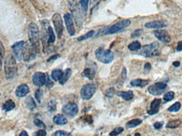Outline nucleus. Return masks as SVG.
<instances>
[{"label": "nucleus", "mask_w": 182, "mask_h": 136, "mask_svg": "<svg viewBox=\"0 0 182 136\" xmlns=\"http://www.w3.org/2000/svg\"><path fill=\"white\" fill-rule=\"evenodd\" d=\"M64 22L66 25V28L68 30V34L70 36H73L75 35V28H74V23H73V20L72 15L70 14H64Z\"/></svg>", "instance_id": "nucleus-12"}, {"label": "nucleus", "mask_w": 182, "mask_h": 136, "mask_svg": "<svg viewBox=\"0 0 182 136\" xmlns=\"http://www.w3.org/2000/svg\"><path fill=\"white\" fill-rule=\"evenodd\" d=\"M163 125H164V123H163V122H156V123L153 124V127H154L155 129H160Z\"/></svg>", "instance_id": "nucleus-46"}, {"label": "nucleus", "mask_w": 182, "mask_h": 136, "mask_svg": "<svg viewBox=\"0 0 182 136\" xmlns=\"http://www.w3.org/2000/svg\"><path fill=\"white\" fill-rule=\"evenodd\" d=\"M4 53H5L4 46L3 43L0 40V67H2V64H3L4 59Z\"/></svg>", "instance_id": "nucleus-35"}, {"label": "nucleus", "mask_w": 182, "mask_h": 136, "mask_svg": "<svg viewBox=\"0 0 182 136\" xmlns=\"http://www.w3.org/2000/svg\"><path fill=\"white\" fill-rule=\"evenodd\" d=\"M135 136H140V135H139V134H136Z\"/></svg>", "instance_id": "nucleus-53"}, {"label": "nucleus", "mask_w": 182, "mask_h": 136, "mask_svg": "<svg viewBox=\"0 0 182 136\" xmlns=\"http://www.w3.org/2000/svg\"><path fill=\"white\" fill-rule=\"evenodd\" d=\"M47 75L43 73V72H37L34 74L33 76V82L34 84L38 87V88H42L43 86H45L46 81H47Z\"/></svg>", "instance_id": "nucleus-14"}, {"label": "nucleus", "mask_w": 182, "mask_h": 136, "mask_svg": "<svg viewBox=\"0 0 182 136\" xmlns=\"http://www.w3.org/2000/svg\"><path fill=\"white\" fill-rule=\"evenodd\" d=\"M20 136H29V135H28V133H27L26 131H22L20 133Z\"/></svg>", "instance_id": "nucleus-51"}, {"label": "nucleus", "mask_w": 182, "mask_h": 136, "mask_svg": "<svg viewBox=\"0 0 182 136\" xmlns=\"http://www.w3.org/2000/svg\"><path fill=\"white\" fill-rule=\"evenodd\" d=\"M45 86L47 87L48 88H50L53 87V82H52V81H51V79L49 78V77H48V76H47V81H46V84H45Z\"/></svg>", "instance_id": "nucleus-45"}, {"label": "nucleus", "mask_w": 182, "mask_h": 136, "mask_svg": "<svg viewBox=\"0 0 182 136\" xmlns=\"http://www.w3.org/2000/svg\"><path fill=\"white\" fill-rule=\"evenodd\" d=\"M159 45L157 42L146 45L144 46L141 47L138 51V55L147 58L151 57L153 56H159Z\"/></svg>", "instance_id": "nucleus-5"}, {"label": "nucleus", "mask_w": 182, "mask_h": 136, "mask_svg": "<svg viewBox=\"0 0 182 136\" xmlns=\"http://www.w3.org/2000/svg\"><path fill=\"white\" fill-rule=\"evenodd\" d=\"M127 136H131V135H127Z\"/></svg>", "instance_id": "nucleus-54"}, {"label": "nucleus", "mask_w": 182, "mask_h": 136, "mask_svg": "<svg viewBox=\"0 0 182 136\" xmlns=\"http://www.w3.org/2000/svg\"><path fill=\"white\" fill-rule=\"evenodd\" d=\"M15 108V103L13 100H8L6 101L5 103L3 105V109L6 111V112H9V111H11L12 109H14Z\"/></svg>", "instance_id": "nucleus-24"}, {"label": "nucleus", "mask_w": 182, "mask_h": 136, "mask_svg": "<svg viewBox=\"0 0 182 136\" xmlns=\"http://www.w3.org/2000/svg\"><path fill=\"white\" fill-rule=\"evenodd\" d=\"M153 35L156 37L158 40H159L160 41L164 43H170L171 41L170 35H169V33L165 30H156L153 31Z\"/></svg>", "instance_id": "nucleus-13"}, {"label": "nucleus", "mask_w": 182, "mask_h": 136, "mask_svg": "<svg viewBox=\"0 0 182 136\" xmlns=\"http://www.w3.org/2000/svg\"><path fill=\"white\" fill-rule=\"evenodd\" d=\"M141 124H142V120L141 119H132V120L129 121V122H127L126 123V128H128V129H131V128H134V127H137V126L140 125Z\"/></svg>", "instance_id": "nucleus-29"}, {"label": "nucleus", "mask_w": 182, "mask_h": 136, "mask_svg": "<svg viewBox=\"0 0 182 136\" xmlns=\"http://www.w3.org/2000/svg\"><path fill=\"white\" fill-rule=\"evenodd\" d=\"M174 98H175L174 92H168L167 93L164 95L163 99H164V103H167V102H170V101L174 99Z\"/></svg>", "instance_id": "nucleus-34"}, {"label": "nucleus", "mask_w": 182, "mask_h": 136, "mask_svg": "<svg viewBox=\"0 0 182 136\" xmlns=\"http://www.w3.org/2000/svg\"><path fill=\"white\" fill-rule=\"evenodd\" d=\"M95 57L100 62L105 63V64H109L110 63L113 59H114V55L111 51L110 50H105L104 48L99 47L95 51Z\"/></svg>", "instance_id": "nucleus-6"}, {"label": "nucleus", "mask_w": 182, "mask_h": 136, "mask_svg": "<svg viewBox=\"0 0 182 136\" xmlns=\"http://www.w3.org/2000/svg\"><path fill=\"white\" fill-rule=\"evenodd\" d=\"M180 65H181V62H180V61H175V62H173V66L175 67H180Z\"/></svg>", "instance_id": "nucleus-50"}, {"label": "nucleus", "mask_w": 182, "mask_h": 136, "mask_svg": "<svg viewBox=\"0 0 182 136\" xmlns=\"http://www.w3.org/2000/svg\"><path fill=\"white\" fill-rule=\"evenodd\" d=\"M181 104L180 102H176L174 104L171 105L169 109H168V111L169 112H178L179 110L181 109Z\"/></svg>", "instance_id": "nucleus-33"}, {"label": "nucleus", "mask_w": 182, "mask_h": 136, "mask_svg": "<svg viewBox=\"0 0 182 136\" xmlns=\"http://www.w3.org/2000/svg\"><path fill=\"white\" fill-rule=\"evenodd\" d=\"M142 47L140 42L139 41H133L131 43L130 45L128 46V49L132 51H139Z\"/></svg>", "instance_id": "nucleus-28"}, {"label": "nucleus", "mask_w": 182, "mask_h": 136, "mask_svg": "<svg viewBox=\"0 0 182 136\" xmlns=\"http://www.w3.org/2000/svg\"><path fill=\"white\" fill-rule=\"evenodd\" d=\"M58 57H59V55H54V56H52L51 57H49L47 59V62H51L52 61H54V60H56V59H57Z\"/></svg>", "instance_id": "nucleus-47"}, {"label": "nucleus", "mask_w": 182, "mask_h": 136, "mask_svg": "<svg viewBox=\"0 0 182 136\" xmlns=\"http://www.w3.org/2000/svg\"><path fill=\"white\" fill-rule=\"evenodd\" d=\"M141 35H143V30H136L134 31L132 33V38H137V37H140Z\"/></svg>", "instance_id": "nucleus-41"}, {"label": "nucleus", "mask_w": 182, "mask_h": 136, "mask_svg": "<svg viewBox=\"0 0 182 136\" xmlns=\"http://www.w3.org/2000/svg\"><path fill=\"white\" fill-rule=\"evenodd\" d=\"M26 107L30 110H34L37 107V103L32 98H27L26 100Z\"/></svg>", "instance_id": "nucleus-27"}, {"label": "nucleus", "mask_w": 182, "mask_h": 136, "mask_svg": "<svg viewBox=\"0 0 182 136\" xmlns=\"http://www.w3.org/2000/svg\"><path fill=\"white\" fill-rule=\"evenodd\" d=\"M42 94H43V93H42V89L39 88V89H37V91H36L35 96H36V98H37V102H38V103H41V101H42Z\"/></svg>", "instance_id": "nucleus-39"}, {"label": "nucleus", "mask_w": 182, "mask_h": 136, "mask_svg": "<svg viewBox=\"0 0 182 136\" xmlns=\"http://www.w3.org/2000/svg\"><path fill=\"white\" fill-rule=\"evenodd\" d=\"M117 95L120 98H123L126 101H129L133 98V93L132 91H126V92H119L117 93Z\"/></svg>", "instance_id": "nucleus-21"}, {"label": "nucleus", "mask_w": 182, "mask_h": 136, "mask_svg": "<svg viewBox=\"0 0 182 136\" xmlns=\"http://www.w3.org/2000/svg\"><path fill=\"white\" fill-rule=\"evenodd\" d=\"M181 124V120L175 119V120L170 121L166 124V128L167 129H176Z\"/></svg>", "instance_id": "nucleus-26"}, {"label": "nucleus", "mask_w": 182, "mask_h": 136, "mask_svg": "<svg viewBox=\"0 0 182 136\" xmlns=\"http://www.w3.org/2000/svg\"><path fill=\"white\" fill-rule=\"evenodd\" d=\"M99 0H92V4H96L97 2H98Z\"/></svg>", "instance_id": "nucleus-52"}, {"label": "nucleus", "mask_w": 182, "mask_h": 136, "mask_svg": "<svg viewBox=\"0 0 182 136\" xmlns=\"http://www.w3.org/2000/svg\"><path fill=\"white\" fill-rule=\"evenodd\" d=\"M96 92V87L94 86V84L88 83L85 84L83 88H81L80 91V94L82 98L84 100L90 99Z\"/></svg>", "instance_id": "nucleus-8"}, {"label": "nucleus", "mask_w": 182, "mask_h": 136, "mask_svg": "<svg viewBox=\"0 0 182 136\" xmlns=\"http://www.w3.org/2000/svg\"><path fill=\"white\" fill-rule=\"evenodd\" d=\"M53 122L57 125H64L68 123V119L63 114H57L53 118Z\"/></svg>", "instance_id": "nucleus-19"}, {"label": "nucleus", "mask_w": 182, "mask_h": 136, "mask_svg": "<svg viewBox=\"0 0 182 136\" xmlns=\"http://www.w3.org/2000/svg\"><path fill=\"white\" fill-rule=\"evenodd\" d=\"M68 7L71 12V15H73V18L76 22L78 27H81L83 22V12L79 6L76 0H68Z\"/></svg>", "instance_id": "nucleus-4"}, {"label": "nucleus", "mask_w": 182, "mask_h": 136, "mask_svg": "<svg viewBox=\"0 0 182 136\" xmlns=\"http://www.w3.org/2000/svg\"><path fill=\"white\" fill-rule=\"evenodd\" d=\"M36 53L37 51L34 49V47L31 45L26 43V48H25V51H24V56H23V59L26 61H30L33 60L34 58L36 57Z\"/></svg>", "instance_id": "nucleus-15"}, {"label": "nucleus", "mask_w": 182, "mask_h": 136, "mask_svg": "<svg viewBox=\"0 0 182 136\" xmlns=\"http://www.w3.org/2000/svg\"><path fill=\"white\" fill-rule=\"evenodd\" d=\"M157 88L159 89L160 91L164 92L165 89L167 88V84L165 82H157V83L153 84Z\"/></svg>", "instance_id": "nucleus-37"}, {"label": "nucleus", "mask_w": 182, "mask_h": 136, "mask_svg": "<svg viewBox=\"0 0 182 136\" xmlns=\"http://www.w3.org/2000/svg\"><path fill=\"white\" fill-rule=\"evenodd\" d=\"M63 72L62 70H59V69H57V70H53L52 72V74H51V77L53 81L55 82H57L59 81L61 77H62V75H63Z\"/></svg>", "instance_id": "nucleus-23"}, {"label": "nucleus", "mask_w": 182, "mask_h": 136, "mask_svg": "<svg viewBox=\"0 0 182 136\" xmlns=\"http://www.w3.org/2000/svg\"><path fill=\"white\" fill-rule=\"evenodd\" d=\"M52 136H72V134L68 133V132H66V131L58 130L56 131L55 133H53Z\"/></svg>", "instance_id": "nucleus-36"}, {"label": "nucleus", "mask_w": 182, "mask_h": 136, "mask_svg": "<svg viewBox=\"0 0 182 136\" xmlns=\"http://www.w3.org/2000/svg\"><path fill=\"white\" fill-rule=\"evenodd\" d=\"M148 93H150V94L153 95V96H159V95L162 94V91H160L159 89H158L154 86V85H152V86H150L149 88H148Z\"/></svg>", "instance_id": "nucleus-30"}, {"label": "nucleus", "mask_w": 182, "mask_h": 136, "mask_svg": "<svg viewBox=\"0 0 182 136\" xmlns=\"http://www.w3.org/2000/svg\"><path fill=\"white\" fill-rule=\"evenodd\" d=\"M168 25L166 21L164 20H155L151 21L145 24V28L148 29H153V30H160Z\"/></svg>", "instance_id": "nucleus-16"}, {"label": "nucleus", "mask_w": 182, "mask_h": 136, "mask_svg": "<svg viewBox=\"0 0 182 136\" xmlns=\"http://www.w3.org/2000/svg\"><path fill=\"white\" fill-rule=\"evenodd\" d=\"M148 84V80H143V79H135L131 82V85L132 87H139V88H143Z\"/></svg>", "instance_id": "nucleus-20"}, {"label": "nucleus", "mask_w": 182, "mask_h": 136, "mask_svg": "<svg viewBox=\"0 0 182 136\" xmlns=\"http://www.w3.org/2000/svg\"><path fill=\"white\" fill-rule=\"evenodd\" d=\"M49 110H50L51 112L56 111V103H55V102L51 101V102L49 103Z\"/></svg>", "instance_id": "nucleus-44"}, {"label": "nucleus", "mask_w": 182, "mask_h": 136, "mask_svg": "<svg viewBox=\"0 0 182 136\" xmlns=\"http://www.w3.org/2000/svg\"><path fill=\"white\" fill-rule=\"evenodd\" d=\"M161 103V99L159 98H157L154 99L150 104V109L148 111V114L149 115H153V114H155L159 112V107Z\"/></svg>", "instance_id": "nucleus-18"}, {"label": "nucleus", "mask_w": 182, "mask_h": 136, "mask_svg": "<svg viewBox=\"0 0 182 136\" xmlns=\"http://www.w3.org/2000/svg\"><path fill=\"white\" fill-rule=\"evenodd\" d=\"M18 68H17V62L16 58L13 55H8L4 60V74L5 77L8 80L15 78L17 75Z\"/></svg>", "instance_id": "nucleus-2"}, {"label": "nucleus", "mask_w": 182, "mask_h": 136, "mask_svg": "<svg viewBox=\"0 0 182 136\" xmlns=\"http://www.w3.org/2000/svg\"><path fill=\"white\" fill-rule=\"evenodd\" d=\"M78 105L75 103H68L63 107V113L69 117H74L78 114Z\"/></svg>", "instance_id": "nucleus-10"}, {"label": "nucleus", "mask_w": 182, "mask_h": 136, "mask_svg": "<svg viewBox=\"0 0 182 136\" xmlns=\"http://www.w3.org/2000/svg\"><path fill=\"white\" fill-rule=\"evenodd\" d=\"M131 25V21L129 20H123L118 21L116 24L108 27H105L101 29L95 37L101 36V35H113L119 32L122 31L125 28L128 27Z\"/></svg>", "instance_id": "nucleus-1"}, {"label": "nucleus", "mask_w": 182, "mask_h": 136, "mask_svg": "<svg viewBox=\"0 0 182 136\" xmlns=\"http://www.w3.org/2000/svg\"><path fill=\"white\" fill-rule=\"evenodd\" d=\"M115 89L113 88H110L106 90L105 95H106L107 97H109V98H111V97L115 94Z\"/></svg>", "instance_id": "nucleus-43"}, {"label": "nucleus", "mask_w": 182, "mask_h": 136, "mask_svg": "<svg viewBox=\"0 0 182 136\" xmlns=\"http://www.w3.org/2000/svg\"><path fill=\"white\" fill-rule=\"evenodd\" d=\"M33 136H47V132L43 129H39L37 132L34 133Z\"/></svg>", "instance_id": "nucleus-42"}, {"label": "nucleus", "mask_w": 182, "mask_h": 136, "mask_svg": "<svg viewBox=\"0 0 182 136\" xmlns=\"http://www.w3.org/2000/svg\"><path fill=\"white\" fill-rule=\"evenodd\" d=\"M56 41V35L54 34V31L52 30V28L51 26H49L48 28V45H51V44H53Z\"/></svg>", "instance_id": "nucleus-25"}, {"label": "nucleus", "mask_w": 182, "mask_h": 136, "mask_svg": "<svg viewBox=\"0 0 182 136\" xmlns=\"http://www.w3.org/2000/svg\"><path fill=\"white\" fill-rule=\"evenodd\" d=\"M123 132V128H121V127H118V128H115V129H114L113 130L110 132V136H116L118 135H120L121 133H122Z\"/></svg>", "instance_id": "nucleus-38"}, {"label": "nucleus", "mask_w": 182, "mask_h": 136, "mask_svg": "<svg viewBox=\"0 0 182 136\" xmlns=\"http://www.w3.org/2000/svg\"><path fill=\"white\" fill-rule=\"evenodd\" d=\"M96 67H97V66H96L95 63L88 62L85 69L83 70L82 75L83 77H87V78L93 80L94 78L95 73H96Z\"/></svg>", "instance_id": "nucleus-11"}, {"label": "nucleus", "mask_w": 182, "mask_h": 136, "mask_svg": "<svg viewBox=\"0 0 182 136\" xmlns=\"http://www.w3.org/2000/svg\"><path fill=\"white\" fill-rule=\"evenodd\" d=\"M34 124H35V125L37 126V127H39V128L46 129V124H45L42 120H40V119H35Z\"/></svg>", "instance_id": "nucleus-40"}, {"label": "nucleus", "mask_w": 182, "mask_h": 136, "mask_svg": "<svg viewBox=\"0 0 182 136\" xmlns=\"http://www.w3.org/2000/svg\"><path fill=\"white\" fill-rule=\"evenodd\" d=\"M29 92H30V88H29L28 85H26V84H21V85H20V86L17 88V89H16L15 94L16 96L19 97V98H23V97H25V96L28 94Z\"/></svg>", "instance_id": "nucleus-17"}, {"label": "nucleus", "mask_w": 182, "mask_h": 136, "mask_svg": "<svg viewBox=\"0 0 182 136\" xmlns=\"http://www.w3.org/2000/svg\"><path fill=\"white\" fill-rule=\"evenodd\" d=\"M177 51H182V41H179L178 45H177V48H176Z\"/></svg>", "instance_id": "nucleus-48"}, {"label": "nucleus", "mask_w": 182, "mask_h": 136, "mask_svg": "<svg viewBox=\"0 0 182 136\" xmlns=\"http://www.w3.org/2000/svg\"><path fill=\"white\" fill-rule=\"evenodd\" d=\"M94 30H90V31H88L87 34L83 35L82 36L78 37V41H85V40H87L88 38H91V37L94 36Z\"/></svg>", "instance_id": "nucleus-32"}, {"label": "nucleus", "mask_w": 182, "mask_h": 136, "mask_svg": "<svg viewBox=\"0 0 182 136\" xmlns=\"http://www.w3.org/2000/svg\"><path fill=\"white\" fill-rule=\"evenodd\" d=\"M88 1H89V0H80V1H79V5L81 7L83 14H86L87 11H88Z\"/></svg>", "instance_id": "nucleus-31"}, {"label": "nucleus", "mask_w": 182, "mask_h": 136, "mask_svg": "<svg viewBox=\"0 0 182 136\" xmlns=\"http://www.w3.org/2000/svg\"><path fill=\"white\" fill-rule=\"evenodd\" d=\"M144 69L145 70H147V71H149L151 69V65L149 64V63H146L145 65H144Z\"/></svg>", "instance_id": "nucleus-49"}, {"label": "nucleus", "mask_w": 182, "mask_h": 136, "mask_svg": "<svg viewBox=\"0 0 182 136\" xmlns=\"http://www.w3.org/2000/svg\"><path fill=\"white\" fill-rule=\"evenodd\" d=\"M52 23H53V25L55 28V30L57 32V36H58V38H61L63 35V20H62L61 15L58 13L54 14L52 16Z\"/></svg>", "instance_id": "nucleus-9"}, {"label": "nucleus", "mask_w": 182, "mask_h": 136, "mask_svg": "<svg viewBox=\"0 0 182 136\" xmlns=\"http://www.w3.org/2000/svg\"><path fill=\"white\" fill-rule=\"evenodd\" d=\"M28 37L31 46L34 49L37 51V52L40 50V46H41V34L39 28L36 23L32 22L28 26Z\"/></svg>", "instance_id": "nucleus-3"}, {"label": "nucleus", "mask_w": 182, "mask_h": 136, "mask_svg": "<svg viewBox=\"0 0 182 136\" xmlns=\"http://www.w3.org/2000/svg\"><path fill=\"white\" fill-rule=\"evenodd\" d=\"M26 42L19 41L14 44L12 46V51L14 52V55L15 56L16 60H18L19 61H20L21 60L23 59V56H24V51H25V48H26Z\"/></svg>", "instance_id": "nucleus-7"}, {"label": "nucleus", "mask_w": 182, "mask_h": 136, "mask_svg": "<svg viewBox=\"0 0 182 136\" xmlns=\"http://www.w3.org/2000/svg\"><path fill=\"white\" fill-rule=\"evenodd\" d=\"M71 74H72V70L71 69H67L63 73V75H62V77H61V79L59 80V82L61 84H65L67 82H68V80L69 79V77H70V76H71Z\"/></svg>", "instance_id": "nucleus-22"}]
</instances>
